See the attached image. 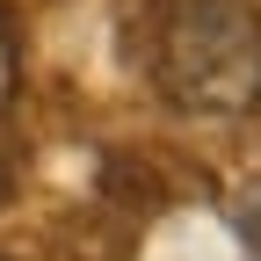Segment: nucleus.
Masks as SVG:
<instances>
[{
    "instance_id": "f03ea898",
    "label": "nucleus",
    "mask_w": 261,
    "mask_h": 261,
    "mask_svg": "<svg viewBox=\"0 0 261 261\" xmlns=\"http://www.w3.org/2000/svg\"><path fill=\"white\" fill-rule=\"evenodd\" d=\"M15 73H22V58H15V29H8V15H0V109L15 102Z\"/></svg>"
},
{
    "instance_id": "7ed1b4c3",
    "label": "nucleus",
    "mask_w": 261,
    "mask_h": 261,
    "mask_svg": "<svg viewBox=\"0 0 261 261\" xmlns=\"http://www.w3.org/2000/svg\"><path fill=\"white\" fill-rule=\"evenodd\" d=\"M0 203H8V160H0Z\"/></svg>"
},
{
    "instance_id": "f257e3e1",
    "label": "nucleus",
    "mask_w": 261,
    "mask_h": 261,
    "mask_svg": "<svg viewBox=\"0 0 261 261\" xmlns=\"http://www.w3.org/2000/svg\"><path fill=\"white\" fill-rule=\"evenodd\" d=\"M152 80L181 116L232 123L261 109V8L254 0H174L152 44Z\"/></svg>"
}]
</instances>
